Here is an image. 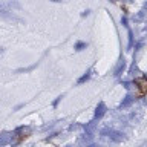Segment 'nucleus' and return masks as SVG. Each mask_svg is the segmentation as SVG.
Wrapping results in <instances>:
<instances>
[{"mask_svg":"<svg viewBox=\"0 0 147 147\" xmlns=\"http://www.w3.org/2000/svg\"><path fill=\"white\" fill-rule=\"evenodd\" d=\"M135 84H138L141 94H146L147 92V78H138V80L135 81Z\"/></svg>","mask_w":147,"mask_h":147,"instance_id":"obj_1","label":"nucleus"},{"mask_svg":"<svg viewBox=\"0 0 147 147\" xmlns=\"http://www.w3.org/2000/svg\"><path fill=\"white\" fill-rule=\"evenodd\" d=\"M112 2H115V0H112Z\"/></svg>","mask_w":147,"mask_h":147,"instance_id":"obj_11","label":"nucleus"},{"mask_svg":"<svg viewBox=\"0 0 147 147\" xmlns=\"http://www.w3.org/2000/svg\"><path fill=\"white\" fill-rule=\"evenodd\" d=\"M87 78H89V72H87L86 75H83V77L80 78V80H78V83H84V81L87 80Z\"/></svg>","mask_w":147,"mask_h":147,"instance_id":"obj_6","label":"nucleus"},{"mask_svg":"<svg viewBox=\"0 0 147 147\" xmlns=\"http://www.w3.org/2000/svg\"><path fill=\"white\" fill-rule=\"evenodd\" d=\"M89 147H95V146H89Z\"/></svg>","mask_w":147,"mask_h":147,"instance_id":"obj_9","label":"nucleus"},{"mask_svg":"<svg viewBox=\"0 0 147 147\" xmlns=\"http://www.w3.org/2000/svg\"><path fill=\"white\" fill-rule=\"evenodd\" d=\"M141 147H147V141H146V142H144V144H142Z\"/></svg>","mask_w":147,"mask_h":147,"instance_id":"obj_7","label":"nucleus"},{"mask_svg":"<svg viewBox=\"0 0 147 147\" xmlns=\"http://www.w3.org/2000/svg\"><path fill=\"white\" fill-rule=\"evenodd\" d=\"M84 48H86V43H83V41H80V43L75 45V49L77 51H81V49H84Z\"/></svg>","mask_w":147,"mask_h":147,"instance_id":"obj_5","label":"nucleus"},{"mask_svg":"<svg viewBox=\"0 0 147 147\" xmlns=\"http://www.w3.org/2000/svg\"><path fill=\"white\" fill-rule=\"evenodd\" d=\"M110 136H112L115 141H121V140H124V135H121L119 132H112V133H110Z\"/></svg>","mask_w":147,"mask_h":147,"instance_id":"obj_3","label":"nucleus"},{"mask_svg":"<svg viewBox=\"0 0 147 147\" xmlns=\"http://www.w3.org/2000/svg\"><path fill=\"white\" fill-rule=\"evenodd\" d=\"M133 100H135V98H133V96H132V95H127V96H126V100H124V101H123V104H121V107H126V106H129V104H130V103H132V101H133Z\"/></svg>","mask_w":147,"mask_h":147,"instance_id":"obj_4","label":"nucleus"},{"mask_svg":"<svg viewBox=\"0 0 147 147\" xmlns=\"http://www.w3.org/2000/svg\"><path fill=\"white\" fill-rule=\"evenodd\" d=\"M104 113H106V106H104V103H100L98 107H96V112H95L96 118H101Z\"/></svg>","mask_w":147,"mask_h":147,"instance_id":"obj_2","label":"nucleus"},{"mask_svg":"<svg viewBox=\"0 0 147 147\" xmlns=\"http://www.w3.org/2000/svg\"><path fill=\"white\" fill-rule=\"evenodd\" d=\"M52 2H60V0H52Z\"/></svg>","mask_w":147,"mask_h":147,"instance_id":"obj_8","label":"nucleus"},{"mask_svg":"<svg viewBox=\"0 0 147 147\" xmlns=\"http://www.w3.org/2000/svg\"><path fill=\"white\" fill-rule=\"evenodd\" d=\"M126 2H130V0H126Z\"/></svg>","mask_w":147,"mask_h":147,"instance_id":"obj_10","label":"nucleus"}]
</instances>
